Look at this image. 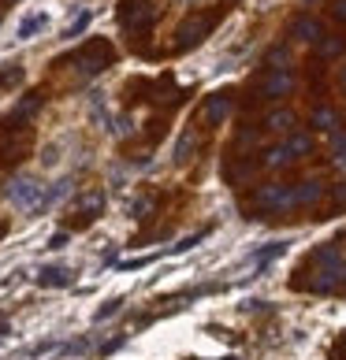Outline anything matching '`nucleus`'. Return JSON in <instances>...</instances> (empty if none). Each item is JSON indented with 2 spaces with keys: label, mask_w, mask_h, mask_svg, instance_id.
<instances>
[{
  "label": "nucleus",
  "mask_w": 346,
  "mask_h": 360,
  "mask_svg": "<svg viewBox=\"0 0 346 360\" xmlns=\"http://www.w3.org/2000/svg\"><path fill=\"white\" fill-rule=\"evenodd\" d=\"M287 145V153H290V160H298V156H305L313 149V141L305 138V134H290V141H283Z\"/></svg>",
  "instance_id": "nucleus-22"
},
{
  "label": "nucleus",
  "mask_w": 346,
  "mask_h": 360,
  "mask_svg": "<svg viewBox=\"0 0 346 360\" xmlns=\"http://www.w3.org/2000/svg\"><path fill=\"white\" fill-rule=\"evenodd\" d=\"M156 22L153 0H119V26L130 34H149Z\"/></svg>",
  "instance_id": "nucleus-3"
},
{
  "label": "nucleus",
  "mask_w": 346,
  "mask_h": 360,
  "mask_svg": "<svg viewBox=\"0 0 346 360\" xmlns=\"http://www.w3.org/2000/svg\"><path fill=\"white\" fill-rule=\"evenodd\" d=\"M331 149H335V160L346 167V134H335V138H331Z\"/></svg>",
  "instance_id": "nucleus-29"
},
{
  "label": "nucleus",
  "mask_w": 346,
  "mask_h": 360,
  "mask_svg": "<svg viewBox=\"0 0 346 360\" xmlns=\"http://www.w3.org/2000/svg\"><path fill=\"white\" fill-rule=\"evenodd\" d=\"M331 15H335L339 22H346V0H335V4H331Z\"/></svg>",
  "instance_id": "nucleus-32"
},
{
  "label": "nucleus",
  "mask_w": 346,
  "mask_h": 360,
  "mask_svg": "<svg viewBox=\"0 0 346 360\" xmlns=\"http://www.w3.org/2000/svg\"><path fill=\"white\" fill-rule=\"evenodd\" d=\"M290 89H295V75H290V71H272V75L261 82V93H264V97H272V101L287 97Z\"/></svg>",
  "instance_id": "nucleus-8"
},
{
  "label": "nucleus",
  "mask_w": 346,
  "mask_h": 360,
  "mask_svg": "<svg viewBox=\"0 0 346 360\" xmlns=\"http://www.w3.org/2000/svg\"><path fill=\"white\" fill-rule=\"evenodd\" d=\"M49 26V11H34V15H26L23 22H19V30H16V37L19 41H30L34 34H42Z\"/></svg>",
  "instance_id": "nucleus-12"
},
{
  "label": "nucleus",
  "mask_w": 346,
  "mask_h": 360,
  "mask_svg": "<svg viewBox=\"0 0 346 360\" xmlns=\"http://www.w3.org/2000/svg\"><path fill=\"white\" fill-rule=\"evenodd\" d=\"M339 82H342V89H346V71H342V75H339Z\"/></svg>",
  "instance_id": "nucleus-36"
},
{
  "label": "nucleus",
  "mask_w": 346,
  "mask_h": 360,
  "mask_svg": "<svg viewBox=\"0 0 346 360\" xmlns=\"http://www.w3.org/2000/svg\"><path fill=\"white\" fill-rule=\"evenodd\" d=\"M116 60V52H112V45H104V41H97V45H89L86 52H78V71L82 75H101L109 63Z\"/></svg>",
  "instance_id": "nucleus-6"
},
{
  "label": "nucleus",
  "mask_w": 346,
  "mask_h": 360,
  "mask_svg": "<svg viewBox=\"0 0 346 360\" xmlns=\"http://www.w3.org/2000/svg\"><path fill=\"white\" fill-rule=\"evenodd\" d=\"M290 37H298V41H321V37H324L321 19H313V15H295V19H290Z\"/></svg>",
  "instance_id": "nucleus-9"
},
{
  "label": "nucleus",
  "mask_w": 346,
  "mask_h": 360,
  "mask_svg": "<svg viewBox=\"0 0 346 360\" xmlns=\"http://www.w3.org/2000/svg\"><path fill=\"white\" fill-rule=\"evenodd\" d=\"M4 330H8V319H4V316H0V338H4Z\"/></svg>",
  "instance_id": "nucleus-35"
},
{
  "label": "nucleus",
  "mask_w": 346,
  "mask_h": 360,
  "mask_svg": "<svg viewBox=\"0 0 346 360\" xmlns=\"http://www.w3.org/2000/svg\"><path fill=\"white\" fill-rule=\"evenodd\" d=\"M228 360H238V356H228Z\"/></svg>",
  "instance_id": "nucleus-37"
},
{
  "label": "nucleus",
  "mask_w": 346,
  "mask_h": 360,
  "mask_svg": "<svg viewBox=\"0 0 346 360\" xmlns=\"http://www.w3.org/2000/svg\"><path fill=\"white\" fill-rule=\"evenodd\" d=\"M101 208H104V193H101V190H89L86 197H78V212L86 216V223H89V219H97V216H101Z\"/></svg>",
  "instance_id": "nucleus-13"
},
{
  "label": "nucleus",
  "mask_w": 346,
  "mask_h": 360,
  "mask_svg": "<svg viewBox=\"0 0 346 360\" xmlns=\"http://www.w3.org/2000/svg\"><path fill=\"white\" fill-rule=\"evenodd\" d=\"M119 309H123V301L119 297H112V301H104L97 312H93V319H97V323H104V319H112V316H119Z\"/></svg>",
  "instance_id": "nucleus-25"
},
{
  "label": "nucleus",
  "mask_w": 346,
  "mask_h": 360,
  "mask_svg": "<svg viewBox=\"0 0 346 360\" xmlns=\"http://www.w3.org/2000/svg\"><path fill=\"white\" fill-rule=\"evenodd\" d=\"M68 193H71V179H60V182H52L49 190H45V197H42V205H37V212H34V216H45V212H49L52 205H60Z\"/></svg>",
  "instance_id": "nucleus-11"
},
{
  "label": "nucleus",
  "mask_w": 346,
  "mask_h": 360,
  "mask_svg": "<svg viewBox=\"0 0 346 360\" xmlns=\"http://www.w3.org/2000/svg\"><path fill=\"white\" fill-rule=\"evenodd\" d=\"M37 108H42V93H26V97L16 104V119H30Z\"/></svg>",
  "instance_id": "nucleus-19"
},
{
  "label": "nucleus",
  "mask_w": 346,
  "mask_h": 360,
  "mask_svg": "<svg viewBox=\"0 0 346 360\" xmlns=\"http://www.w3.org/2000/svg\"><path fill=\"white\" fill-rule=\"evenodd\" d=\"M321 182H316V179H305V182H298L295 186V201L298 205H316V201H321Z\"/></svg>",
  "instance_id": "nucleus-14"
},
{
  "label": "nucleus",
  "mask_w": 346,
  "mask_h": 360,
  "mask_svg": "<svg viewBox=\"0 0 346 360\" xmlns=\"http://www.w3.org/2000/svg\"><path fill=\"white\" fill-rule=\"evenodd\" d=\"M268 127L279 130V134H295V112H272L268 115Z\"/></svg>",
  "instance_id": "nucleus-18"
},
{
  "label": "nucleus",
  "mask_w": 346,
  "mask_h": 360,
  "mask_svg": "<svg viewBox=\"0 0 346 360\" xmlns=\"http://www.w3.org/2000/svg\"><path fill=\"white\" fill-rule=\"evenodd\" d=\"M264 63H268L272 71H287L290 68V49L287 45H272L268 56H264Z\"/></svg>",
  "instance_id": "nucleus-16"
},
{
  "label": "nucleus",
  "mask_w": 346,
  "mask_h": 360,
  "mask_svg": "<svg viewBox=\"0 0 346 360\" xmlns=\"http://www.w3.org/2000/svg\"><path fill=\"white\" fill-rule=\"evenodd\" d=\"M335 201H339V205H346V186H335Z\"/></svg>",
  "instance_id": "nucleus-34"
},
{
  "label": "nucleus",
  "mask_w": 346,
  "mask_h": 360,
  "mask_svg": "<svg viewBox=\"0 0 346 360\" xmlns=\"http://www.w3.org/2000/svg\"><path fill=\"white\" fill-rule=\"evenodd\" d=\"M313 290L316 293H328V290H335L339 286V278H346V264L339 257V249L335 245H324V249H316L313 252Z\"/></svg>",
  "instance_id": "nucleus-1"
},
{
  "label": "nucleus",
  "mask_w": 346,
  "mask_h": 360,
  "mask_svg": "<svg viewBox=\"0 0 346 360\" xmlns=\"http://www.w3.org/2000/svg\"><path fill=\"white\" fill-rule=\"evenodd\" d=\"M4 197H8V201L16 205L19 212H26V216H34L37 205H42V197H45V186L37 182L34 175H16V179L8 182Z\"/></svg>",
  "instance_id": "nucleus-2"
},
{
  "label": "nucleus",
  "mask_w": 346,
  "mask_h": 360,
  "mask_svg": "<svg viewBox=\"0 0 346 360\" xmlns=\"http://www.w3.org/2000/svg\"><path fill=\"white\" fill-rule=\"evenodd\" d=\"M212 26H216V15L212 11H194V15H186L175 30V49H194L197 41H205L212 34Z\"/></svg>",
  "instance_id": "nucleus-4"
},
{
  "label": "nucleus",
  "mask_w": 346,
  "mask_h": 360,
  "mask_svg": "<svg viewBox=\"0 0 346 360\" xmlns=\"http://www.w3.org/2000/svg\"><path fill=\"white\" fill-rule=\"evenodd\" d=\"M156 257H142V260H127V264H119L123 271H135V268H145V264H153Z\"/></svg>",
  "instance_id": "nucleus-31"
},
{
  "label": "nucleus",
  "mask_w": 346,
  "mask_h": 360,
  "mask_svg": "<svg viewBox=\"0 0 346 360\" xmlns=\"http://www.w3.org/2000/svg\"><path fill=\"white\" fill-rule=\"evenodd\" d=\"M287 252V242H268L264 249H257V252H249V260L257 264V268H268V264L276 260V257H283Z\"/></svg>",
  "instance_id": "nucleus-15"
},
{
  "label": "nucleus",
  "mask_w": 346,
  "mask_h": 360,
  "mask_svg": "<svg viewBox=\"0 0 346 360\" xmlns=\"http://www.w3.org/2000/svg\"><path fill=\"white\" fill-rule=\"evenodd\" d=\"M205 242V234H190V238H183L179 245H171V252H190L194 245H202Z\"/></svg>",
  "instance_id": "nucleus-28"
},
{
  "label": "nucleus",
  "mask_w": 346,
  "mask_h": 360,
  "mask_svg": "<svg viewBox=\"0 0 346 360\" xmlns=\"http://www.w3.org/2000/svg\"><path fill=\"white\" fill-rule=\"evenodd\" d=\"M342 283H346V278H342Z\"/></svg>",
  "instance_id": "nucleus-39"
},
{
  "label": "nucleus",
  "mask_w": 346,
  "mask_h": 360,
  "mask_svg": "<svg viewBox=\"0 0 346 360\" xmlns=\"http://www.w3.org/2000/svg\"><path fill=\"white\" fill-rule=\"evenodd\" d=\"M68 242H71V234H68V231H56V234L49 238V249H63Z\"/></svg>",
  "instance_id": "nucleus-30"
},
{
  "label": "nucleus",
  "mask_w": 346,
  "mask_h": 360,
  "mask_svg": "<svg viewBox=\"0 0 346 360\" xmlns=\"http://www.w3.org/2000/svg\"><path fill=\"white\" fill-rule=\"evenodd\" d=\"M342 49H346V37H321V49L316 52H321V60H335Z\"/></svg>",
  "instance_id": "nucleus-20"
},
{
  "label": "nucleus",
  "mask_w": 346,
  "mask_h": 360,
  "mask_svg": "<svg viewBox=\"0 0 346 360\" xmlns=\"http://www.w3.org/2000/svg\"><path fill=\"white\" fill-rule=\"evenodd\" d=\"M231 108H235V97H231V93H216V97H209V104H205V123L220 127L223 119L231 115Z\"/></svg>",
  "instance_id": "nucleus-10"
},
{
  "label": "nucleus",
  "mask_w": 346,
  "mask_h": 360,
  "mask_svg": "<svg viewBox=\"0 0 346 360\" xmlns=\"http://www.w3.org/2000/svg\"><path fill=\"white\" fill-rule=\"evenodd\" d=\"M194 145H197V134H194V130H183L179 141H175V164H186V160H190Z\"/></svg>",
  "instance_id": "nucleus-17"
},
{
  "label": "nucleus",
  "mask_w": 346,
  "mask_h": 360,
  "mask_svg": "<svg viewBox=\"0 0 346 360\" xmlns=\"http://www.w3.org/2000/svg\"><path fill=\"white\" fill-rule=\"evenodd\" d=\"M109 130H112L116 138H127L130 130H135V119H130V115H119V119H112V127H109Z\"/></svg>",
  "instance_id": "nucleus-26"
},
{
  "label": "nucleus",
  "mask_w": 346,
  "mask_h": 360,
  "mask_svg": "<svg viewBox=\"0 0 346 360\" xmlns=\"http://www.w3.org/2000/svg\"><path fill=\"white\" fill-rule=\"evenodd\" d=\"M89 19H93V11H78V19H75V22H68V26H63V41H71V37H78V34H86V26H89Z\"/></svg>",
  "instance_id": "nucleus-21"
},
{
  "label": "nucleus",
  "mask_w": 346,
  "mask_h": 360,
  "mask_svg": "<svg viewBox=\"0 0 346 360\" xmlns=\"http://www.w3.org/2000/svg\"><path fill=\"white\" fill-rule=\"evenodd\" d=\"M254 208H264V212H283V208H298L295 201V186H261V190L254 193Z\"/></svg>",
  "instance_id": "nucleus-5"
},
{
  "label": "nucleus",
  "mask_w": 346,
  "mask_h": 360,
  "mask_svg": "<svg viewBox=\"0 0 346 360\" xmlns=\"http://www.w3.org/2000/svg\"><path fill=\"white\" fill-rule=\"evenodd\" d=\"M119 345H123V338H112V342H104V345H101V353L109 356V353H116V349H119Z\"/></svg>",
  "instance_id": "nucleus-33"
},
{
  "label": "nucleus",
  "mask_w": 346,
  "mask_h": 360,
  "mask_svg": "<svg viewBox=\"0 0 346 360\" xmlns=\"http://www.w3.org/2000/svg\"><path fill=\"white\" fill-rule=\"evenodd\" d=\"M34 278H37V286H45V290H63V286L75 283V271L63 268V264H45Z\"/></svg>",
  "instance_id": "nucleus-7"
},
{
  "label": "nucleus",
  "mask_w": 346,
  "mask_h": 360,
  "mask_svg": "<svg viewBox=\"0 0 346 360\" xmlns=\"http://www.w3.org/2000/svg\"><path fill=\"white\" fill-rule=\"evenodd\" d=\"M313 127L316 130H335V112H331V108H316L313 112Z\"/></svg>",
  "instance_id": "nucleus-24"
},
{
  "label": "nucleus",
  "mask_w": 346,
  "mask_h": 360,
  "mask_svg": "<svg viewBox=\"0 0 346 360\" xmlns=\"http://www.w3.org/2000/svg\"><path fill=\"white\" fill-rule=\"evenodd\" d=\"M305 4H313V0H305Z\"/></svg>",
  "instance_id": "nucleus-38"
},
{
  "label": "nucleus",
  "mask_w": 346,
  "mask_h": 360,
  "mask_svg": "<svg viewBox=\"0 0 346 360\" xmlns=\"http://www.w3.org/2000/svg\"><path fill=\"white\" fill-rule=\"evenodd\" d=\"M149 212H153V201H149V197H138V201L130 205V216H135V219H145Z\"/></svg>",
  "instance_id": "nucleus-27"
},
{
  "label": "nucleus",
  "mask_w": 346,
  "mask_h": 360,
  "mask_svg": "<svg viewBox=\"0 0 346 360\" xmlns=\"http://www.w3.org/2000/svg\"><path fill=\"white\" fill-rule=\"evenodd\" d=\"M287 160H290L287 145H276V149H268V153H264V167H283Z\"/></svg>",
  "instance_id": "nucleus-23"
}]
</instances>
